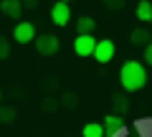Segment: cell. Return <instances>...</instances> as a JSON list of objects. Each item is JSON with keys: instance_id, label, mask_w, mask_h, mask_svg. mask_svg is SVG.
<instances>
[{"instance_id": "1", "label": "cell", "mask_w": 152, "mask_h": 137, "mask_svg": "<svg viewBox=\"0 0 152 137\" xmlns=\"http://www.w3.org/2000/svg\"><path fill=\"white\" fill-rule=\"evenodd\" d=\"M119 84H122V89H124L127 94L140 92V89L147 84V69L140 64V61H134V59L124 61L122 69H119Z\"/></svg>"}, {"instance_id": "2", "label": "cell", "mask_w": 152, "mask_h": 137, "mask_svg": "<svg viewBox=\"0 0 152 137\" xmlns=\"http://www.w3.org/2000/svg\"><path fill=\"white\" fill-rule=\"evenodd\" d=\"M36 51L41 56H53V53H58V48H61V41L56 38L53 33H43V36H36Z\"/></svg>"}, {"instance_id": "3", "label": "cell", "mask_w": 152, "mask_h": 137, "mask_svg": "<svg viewBox=\"0 0 152 137\" xmlns=\"http://www.w3.org/2000/svg\"><path fill=\"white\" fill-rule=\"evenodd\" d=\"M94 46H96V38H94V33H79L74 38V53L86 59V56L94 53Z\"/></svg>"}, {"instance_id": "4", "label": "cell", "mask_w": 152, "mask_h": 137, "mask_svg": "<svg viewBox=\"0 0 152 137\" xmlns=\"http://www.w3.org/2000/svg\"><path fill=\"white\" fill-rule=\"evenodd\" d=\"M13 38H15V43H33V38H36V26H33L31 21H18L15 28H13Z\"/></svg>"}, {"instance_id": "5", "label": "cell", "mask_w": 152, "mask_h": 137, "mask_svg": "<svg viewBox=\"0 0 152 137\" xmlns=\"http://www.w3.org/2000/svg\"><path fill=\"white\" fill-rule=\"evenodd\" d=\"M114 51H117V46H114V41L104 38V41H96V46H94V59L99 61V64H109V61L114 59Z\"/></svg>"}, {"instance_id": "6", "label": "cell", "mask_w": 152, "mask_h": 137, "mask_svg": "<svg viewBox=\"0 0 152 137\" xmlns=\"http://www.w3.org/2000/svg\"><path fill=\"white\" fill-rule=\"evenodd\" d=\"M51 21H53V26H61V28L69 26V21H71V8H69V3L58 0V3L51 8Z\"/></svg>"}, {"instance_id": "7", "label": "cell", "mask_w": 152, "mask_h": 137, "mask_svg": "<svg viewBox=\"0 0 152 137\" xmlns=\"http://www.w3.org/2000/svg\"><path fill=\"white\" fill-rule=\"evenodd\" d=\"M102 127H104V137H119L124 132V119L119 114H107Z\"/></svg>"}, {"instance_id": "8", "label": "cell", "mask_w": 152, "mask_h": 137, "mask_svg": "<svg viewBox=\"0 0 152 137\" xmlns=\"http://www.w3.org/2000/svg\"><path fill=\"white\" fill-rule=\"evenodd\" d=\"M150 41H152V33H150V28H147V26H137L134 31L129 33V43H132V46H140V48H145Z\"/></svg>"}, {"instance_id": "9", "label": "cell", "mask_w": 152, "mask_h": 137, "mask_svg": "<svg viewBox=\"0 0 152 137\" xmlns=\"http://www.w3.org/2000/svg\"><path fill=\"white\" fill-rule=\"evenodd\" d=\"M0 10H3V15L13 18V21H20V15H23L20 0H0Z\"/></svg>"}, {"instance_id": "10", "label": "cell", "mask_w": 152, "mask_h": 137, "mask_svg": "<svg viewBox=\"0 0 152 137\" xmlns=\"http://www.w3.org/2000/svg\"><path fill=\"white\" fill-rule=\"evenodd\" d=\"M112 104H114V112L117 114H127L129 112V99H127V92H122V94H114L112 97Z\"/></svg>"}, {"instance_id": "11", "label": "cell", "mask_w": 152, "mask_h": 137, "mask_svg": "<svg viewBox=\"0 0 152 137\" xmlns=\"http://www.w3.org/2000/svg\"><path fill=\"white\" fill-rule=\"evenodd\" d=\"M137 21L140 23H150L152 21V3L150 0H140V3H137Z\"/></svg>"}, {"instance_id": "12", "label": "cell", "mask_w": 152, "mask_h": 137, "mask_svg": "<svg viewBox=\"0 0 152 137\" xmlns=\"http://www.w3.org/2000/svg\"><path fill=\"white\" fill-rule=\"evenodd\" d=\"M94 28H96V21L89 15H81L76 21V33H94Z\"/></svg>"}, {"instance_id": "13", "label": "cell", "mask_w": 152, "mask_h": 137, "mask_svg": "<svg viewBox=\"0 0 152 137\" xmlns=\"http://www.w3.org/2000/svg\"><path fill=\"white\" fill-rule=\"evenodd\" d=\"M15 117H18V109H15V107L0 104V125H10V122H15Z\"/></svg>"}, {"instance_id": "14", "label": "cell", "mask_w": 152, "mask_h": 137, "mask_svg": "<svg viewBox=\"0 0 152 137\" xmlns=\"http://www.w3.org/2000/svg\"><path fill=\"white\" fill-rule=\"evenodd\" d=\"M81 137H104V127L99 122H89V125H84Z\"/></svg>"}, {"instance_id": "15", "label": "cell", "mask_w": 152, "mask_h": 137, "mask_svg": "<svg viewBox=\"0 0 152 137\" xmlns=\"http://www.w3.org/2000/svg\"><path fill=\"white\" fill-rule=\"evenodd\" d=\"M76 104H79V97H76L74 92H64L58 99V107H66V109H76Z\"/></svg>"}, {"instance_id": "16", "label": "cell", "mask_w": 152, "mask_h": 137, "mask_svg": "<svg viewBox=\"0 0 152 137\" xmlns=\"http://www.w3.org/2000/svg\"><path fill=\"white\" fill-rule=\"evenodd\" d=\"M41 107H43V112H56L58 109V99L56 97H46L43 102H41Z\"/></svg>"}, {"instance_id": "17", "label": "cell", "mask_w": 152, "mask_h": 137, "mask_svg": "<svg viewBox=\"0 0 152 137\" xmlns=\"http://www.w3.org/2000/svg\"><path fill=\"white\" fill-rule=\"evenodd\" d=\"M8 56H10V41L0 36V59H8Z\"/></svg>"}, {"instance_id": "18", "label": "cell", "mask_w": 152, "mask_h": 137, "mask_svg": "<svg viewBox=\"0 0 152 137\" xmlns=\"http://www.w3.org/2000/svg\"><path fill=\"white\" fill-rule=\"evenodd\" d=\"M102 3H104V8H109V10H122L127 0H102Z\"/></svg>"}, {"instance_id": "19", "label": "cell", "mask_w": 152, "mask_h": 137, "mask_svg": "<svg viewBox=\"0 0 152 137\" xmlns=\"http://www.w3.org/2000/svg\"><path fill=\"white\" fill-rule=\"evenodd\" d=\"M20 5H23V10H36L38 0H20Z\"/></svg>"}, {"instance_id": "20", "label": "cell", "mask_w": 152, "mask_h": 137, "mask_svg": "<svg viewBox=\"0 0 152 137\" xmlns=\"http://www.w3.org/2000/svg\"><path fill=\"white\" fill-rule=\"evenodd\" d=\"M145 64H147V66H152V41L145 46Z\"/></svg>"}, {"instance_id": "21", "label": "cell", "mask_w": 152, "mask_h": 137, "mask_svg": "<svg viewBox=\"0 0 152 137\" xmlns=\"http://www.w3.org/2000/svg\"><path fill=\"white\" fill-rule=\"evenodd\" d=\"M3 99H5V92H3V89H0V104H3Z\"/></svg>"}, {"instance_id": "22", "label": "cell", "mask_w": 152, "mask_h": 137, "mask_svg": "<svg viewBox=\"0 0 152 137\" xmlns=\"http://www.w3.org/2000/svg\"><path fill=\"white\" fill-rule=\"evenodd\" d=\"M64 3H71V0H64Z\"/></svg>"}]
</instances>
